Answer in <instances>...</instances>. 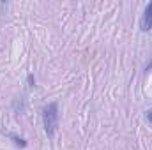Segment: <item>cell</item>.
Here are the masks:
<instances>
[{
  "label": "cell",
  "instance_id": "2",
  "mask_svg": "<svg viewBox=\"0 0 152 150\" xmlns=\"http://www.w3.org/2000/svg\"><path fill=\"white\" fill-rule=\"evenodd\" d=\"M140 28L143 32H149L152 28V2L145 7V12H143V16L140 20Z\"/></svg>",
  "mask_w": 152,
  "mask_h": 150
},
{
  "label": "cell",
  "instance_id": "1",
  "mask_svg": "<svg viewBox=\"0 0 152 150\" xmlns=\"http://www.w3.org/2000/svg\"><path fill=\"white\" fill-rule=\"evenodd\" d=\"M42 124H44V131H46L48 138H53V134L58 127V104L57 103H50V104L44 106Z\"/></svg>",
  "mask_w": 152,
  "mask_h": 150
},
{
  "label": "cell",
  "instance_id": "4",
  "mask_svg": "<svg viewBox=\"0 0 152 150\" xmlns=\"http://www.w3.org/2000/svg\"><path fill=\"white\" fill-rule=\"evenodd\" d=\"M147 118H149V122H152V110L151 111H147Z\"/></svg>",
  "mask_w": 152,
  "mask_h": 150
},
{
  "label": "cell",
  "instance_id": "3",
  "mask_svg": "<svg viewBox=\"0 0 152 150\" xmlns=\"http://www.w3.org/2000/svg\"><path fill=\"white\" fill-rule=\"evenodd\" d=\"M11 138L18 143V145H21V147H25V140H21V138H18V136H14V134H11Z\"/></svg>",
  "mask_w": 152,
  "mask_h": 150
}]
</instances>
